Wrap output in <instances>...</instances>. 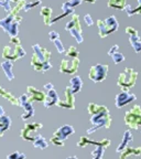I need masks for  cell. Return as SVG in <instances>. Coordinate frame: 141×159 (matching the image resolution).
<instances>
[{
	"label": "cell",
	"instance_id": "obj_1",
	"mask_svg": "<svg viewBox=\"0 0 141 159\" xmlns=\"http://www.w3.org/2000/svg\"><path fill=\"white\" fill-rule=\"evenodd\" d=\"M88 113L90 116V124L92 127L87 129V135L93 134L94 132L100 128H110L112 125V116L109 113V109L104 105H98L95 103H89L88 104Z\"/></svg>",
	"mask_w": 141,
	"mask_h": 159
},
{
	"label": "cell",
	"instance_id": "obj_2",
	"mask_svg": "<svg viewBox=\"0 0 141 159\" xmlns=\"http://www.w3.org/2000/svg\"><path fill=\"white\" fill-rule=\"evenodd\" d=\"M32 49L34 51L32 61H31L32 67L37 72H46L47 70L51 69V64L49 62L50 57H51V52L47 51L46 49L40 47L39 44H34Z\"/></svg>",
	"mask_w": 141,
	"mask_h": 159
},
{
	"label": "cell",
	"instance_id": "obj_3",
	"mask_svg": "<svg viewBox=\"0 0 141 159\" xmlns=\"http://www.w3.org/2000/svg\"><path fill=\"white\" fill-rule=\"evenodd\" d=\"M137 77H138V72L136 70L132 67H126L124 72L119 74L117 86L124 92H129V89L136 85Z\"/></svg>",
	"mask_w": 141,
	"mask_h": 159
},
{
	"label": "cell",
	"instance_id": "obj_4",
	"mask_svg": "<svg viewBox=\"0 0 141 159\" xmlns=\"http://www.w3.org/2000/svg\"><path fill=\"white\" fill-rule=\"evenodd\" d=\"M124 122L129 128L138 130L141 128V107L140 105H134L128 109L125 114Z\"/></svg>",
	"mask_w": 141,
	"mask_h": 159
},
{
	"label": "cell",
	"instance_id": "obj_5",
	"mask_svg": "<svg viewBox=\"0 0 141 159\" xmlns=\"http://www.w3.org/2000/svg\"><path fill=\"white\" fill-rule=\"evenodd\" d=\"M97 27H98V33L100 38H106L118 30L119 23L115 16H110L104 20H98Z\"/></svg>",
	"mask_w": 141,
	"mask_h": 159
},
{
	"label": "cell",
	"instance_id": "obj_6",
	"mask_svg": "<svg viewBox=\"0 0 141 159\" xmlns=\"http://www.w3.org/2000/svg\"><path fill=\"white\" fill-rule=\"evenodd\" d=\"M21 21V17L13 16L10 13L6 19L0 21V27L5 30L6 32L9 33L11 37H17L18 34V25Z\"/></svg>",
	"mask_w": 141,
	"mask_h": 159
},
{
	"label": "cell",
	"instance_id": "obj_7",
	"mask_svg": "<svg viewBox=\"0 0 141 159\" xmlns=\"http://www.w3.org/2000/svg\"><path fill=\"white\" fill-rule=\"evenodd\" d=\"M65 29L76 40L77 43H82L84 41L82 35V28H81V23H79V17L77 15H73L71 21L66 23Z\"/></svg>",
	"mask_w": 141,
	"mask_h": 159
},
{
	"label": "cell",
	"instance_id": "obj_8",
	"mask_svg": "<svg viewBox=\"0 0 141 159\" xmlns=\"http://www.w3.org/2000/svg\"><path fill=\"white\" fill-rule=\"evenodd\" d=\"M75 133L74 128L69 125H64V126L59 127L55 132L54 136L51 138V142L56 146H64V140L69 137L71 135H73Z\"/></svg>",
	"mask_w": 141,
	"mask_h": 159
},
{
	"label": "cell",
	"instance_id": "obj_9",
	"mask_svg": "<svg viewBox=\"0 0 141 159\" xmlns=\"http://www.w3.org/2000/svg\"><path fill=\"white\" fill-rule=\"evenodd\" d=\"M108 74V65L107 64H96L89 69L88 76L95 83H100L106 79Z\"/></svg>",
	"mask_w": 141,
	"mask_h": 159
},
{
	"label": "cell",
	"instance_id": "obj_10",
	"mask_svg": "<svg viewBox=\"0 0 141 159\" xmlns=\"http://www.w3.org/2000/svg\"><path fill=\"white\" fill-rule=\"evenodd\" d=\"M79 67V57H66L62 60L59 65V72L65 74H74Z\"/></svg>",
	"mask_w": 141,
	"mask_h": 159
},
{
	"label": "cell",
	"instance_id": "obj_11",
	"mask_svg": "<svg viewBox=\"0 0 141 159\" xmlns=\"http://www.w3.org/2000/svg\"><path fill=\"white\" fill-rule=\"evenodd\" d=\"M44 91L45 93V98H44V105L45 107H51L53 105L57 104V101H59V96H57L56 91L54 89V86H53L52 83H47V84L44 85Z\"/></svg>",
	"mask_w": 141,
	"mask_h": 159
},
{
	"label": "cell",
	"instance_id": "obj_12",
	"mask_svg": "<svg viewBox=\"0 0 141 159\" xmlns=\"http://www.w3.org/2000/svg\"><path fill=\"white\" fill-rule=\"evenodd\" d=\"M24 50L21 48L20 44L15 45V49H11V47H5V49H3V57L8 59L9 61L20 59V57H24Z\"/></svg>",
	"mask_w": 141,
	"mask_h": 159
},
{
	"label": "cell",
	"instance_id": "obj_13",
	"mask_svg": "<svg viewBox=\"0 0 141 159\" xmlns=\"http://www.w3.org/2000/svg\"><path fill=\"white\" fill-rule=\"evenodd\" d=\"M40 128H42V124L40 123H32V124H29L22 129V133H21V137L25 140H34L35 137L37 136V133Z\"/></svg>",
	"mask_w": 141,
	"mask_h": 159
},
{
	"label": "cell",
	"instance_id": "obj_14",
	"mask_svg": "<svg viewBox=\"0 0 141 159\" xmlns=\"http://www.w3.org/2000/svg\"><path fill=\"white\" fill-rule=\"evenodd\" d=\"M136 99H137V97L134 94H131L130 92H124V91H122L121 93L117 94L116 98H115V104H116L117 108H121V107L134 102Z\"/></svg>",
	"mask_w": 141,
	"mask_h": 159
},
{
	"label": "cell",
	"instance_id": "obj_15",
	"mask_svg": "<svg viewBox=\"0 0 141 159\" xmlns=\"http://www.w3.org/2000/svg\"><path fill=\"white\" fill-rule=\"evenodd\" d=\"M65 98L63 99H59L57 101V106L63 107V108H68V109H74L75 108V98H74V94L72 93V91L69 89V87H66L65 89V94H64Z\"/></svg>",
	"mask_w": 141,
	"mask_h": 159
},
{
	"label": "cell",
	"instance_id": "obj_16",
	"mask_svg": "<svg viewBox=\"0 0 141 159\" xmlns=\"http://www.w3.org/2000/svg\"><path fill=\"white\" fill-rule=\"evenodd\" d=\"M141 156V147L128 146L124 152H120L119 159H136Z\"/></svg>",
	"mask_w": 141,
	"mask_h": 159
},
{
	"label": "cell",
	"instance_id": "obj_17",
	"mask_svg": "<svg viewBox=\"0 0 141 159\" xmlns=\"http://www.w3.org/2000/svg\"><path fill=\"white\" fill-rule=\"evenodd\" d=\"M134 140V136H132V133L130 132V130H126V132L124 133V137H122V140L120 142V144L118 145V147H117V152H124L125 149L127 148V147L130 145V143Z\"/></svg>",
	"mask_w": 141,
	"mask_h": 159
},
{
	"label": "cell",
	"instance_id": "obj_18",
	"mask_svg": "<svg viewBox=\"0 0 141 159\" xmlns=\"http://www.w3.org/2000/svg\"><path fill=\"white\" fill-rule=\"evenodd\" d=\"M28 96L31 97V101H37V102H43L45 98V93L42 91H39L35 87L29 86L28 87Z\"/></svg>",
	"mask_w": 141,
	"mask_h": 159
},
{
	"label": "cell",
	"instance_id": "obj_19",
	"mask_svg": "<svg viewBox=\"0 0 141 159\" xmlns=\"http://www.w3.org/2000/svg\"><path fill=\"white\" fill-rule=\"evenodd\" d=\"M108 55L112 59L116 64H119V63H121L125 61V57L121 54V53L119 52V47L117 44L112 45L108 51Z\"/></svg>",
	"mask_w": 141,
	"mask_h": 159
},
{
	"label": "cell",
	"instance_id": "obj_20",
	"mask_svg": "<svg viewBox=\"0 0 141 159\" xmlns=\"http://www.w3.org/2000/svg\"><path fill=\"white\" fill-rule=\"evenodd\" d=\"M49 38H50V40H51V41L55 44V47H56L59 53L62 54V53L65 52L64 45H63L62 41H61V39H59V34L56 32V31H51V32L49 33Z\"/></svg>",
	"mask_w": 141,
	"mask_h": 159
},
{
	"label": "cell",
	"instance_id": "obj_21",
	"mask_svg": "<svg viewBox=\"0 0 141 159\" xmlns=\"http://www.w3.org/2000/svg\"><path fill=\"white\" fill-rule=\"evenodd\" d=\"M68 87L72 91L73 94H76V93L81 92V89L83 87V81L81 79V76H74L73 79H71Z\"/></svg>",
	"mask_w": 141,
	"mask_h": 159
},
{
	"label": "cell",
	"instance_id": "obj_22",
	"mask_svg": "<svg viewBox=\"0 0 141 159\" xmlns=\"http://www.w3.org/2000/svg\"><path fill=\"white\" fill-rule=\"evenodd\" d=\"M110 144H103V145H96L95 149L92 152V159H103L106 150Z\"/></svg>",
	"mask_w": 141,
	"mask_h": 159
},
{
	"label": "cell",
	"instance_id": "obj_23",
	"mask_svg": "<svg viewBox=\"0 0 141 159\" xmlns=\"http://www.w3.org/2000/svg\"><path fill=\"white\" fill-rule=\"evenodd\" d=\"M40 15L42 16L43 21L46 25H51V21H52V9L50 7H43L41 8V11H40Z\"/></svg>",
	"mask_w": 141,
	"mask_h": 159
},
{
	"label": "cell",
	"instance_id": "obj_24",
	"mask_svg": "<svg viewBox=\"0 0 141 159\" xmlns=\"http://www.w3.org/2000/svg\"><path fill=\"white\" fill-rule=\"evenodd\" d=\"M129 42L130 45L132 47V49L134 50L136 53L141 52V39L139 38V35H131L129 37Z\"/></svg>",
	"mask_w": 141,
	"mask_h": 159
},
{
	"label": "cell",
	"instance_id": "obj_25",
	"mask_svg": "<svg viewBox=\"0 0 141 159\" xmlns=\"http://www.w3.org/2000/svg\"><path fill=\"white\" fill-rule=\"evenodd\" d=\"M127 0H108L107 7L112 8V9L117 10H124L125 6H126Z\"/></svg>",
	"mask_w": 141,
	"mask_h": 159
},
{
	"label": "cell",
	"instance_id": "obj_26",
	"mask_svg": "<svg viewBox=\"0 0 141 159\" xmlns=\"http://www.w3.org/2000/svg\"><path fill=\"white\" fill-rule=\"evenodd\" d=\"M33 142H34V146L37 147V148L44 149V148H46V147H47L46 140H45L42 136H40V135H37V136L35 137V139L33 140Z\"/></svg>",
	"mask_w": 141,
	"mask_h": 159
},
{
	"label": "cell",
	"instance_id": "obj_27",
	"mask_svg": "<svg viewBox=\"0 0 141 159\" xmlns=\"http://www.w3.org/2000/svg\"><path fill=\"white\" fill-rule=\"evenodd\" d=\"M2 67H3V70H5V73H6V75H7L8 79L12 80L13 74H12V71H11V69H12V63L9 62V61H8V62H3Z\"/></svg>",
	"mask_w": 141,
	"mask_h": 159
},
{
	"label": "cell",
	"instance_id": "obj_28",
	"mask_svg": "<svg viewBox=\"0 0 141 159\" xmlns=\"http://www.w3.org/2000/svg\"><path fill=\"white\" fill-rule=\"evenodd\" d=\"M78 50L76 49L75 47H69L68 50L66 52V57H78Z\"/></svg>",
	"mask_w": 141,
	"mask_h": 159
},
{
	"label": "cell",
	"instance_id": "obj_29",
	"mask_svg": "<svg viewBox=\"0 0 141 159\" xmlns=\"http://www.w3.org/2000/svg\"><path fill=\"white\" fill-rule=\"evenodd\" d=\"M40 5H41V1H40V0H37V1H33V2H30V3H25L24 11H29V10H31L32 8L37 7V6H40Z\"/></svg>",
	"mask_w": 141,
	"mask_h": 159
},
{
	"label": "cell",
	"instance_id": "obj_30",
	"mask_svg": "<svg viewBox=\"0 0 141 159\" xmlns=\"http://www.w3.org/2000/svg\"><path fill=\"white\" fill-rule=\"evenodd\" d=\"M125 32H126L129 37H131V35H138V31L132 27H127L126 30H125Z\"/></svg>",
	"mask_w": 141,
	"mask_h": 159
},
{
	"label": "cell",
	"instance_id": "obj_31",
	"mask_svg": "<svg viewBox=\"0 0 141 159\" xmlns=\"http://www.w3.org/2000/svg\"><path fill=\"white\" fill-rule=\"evenodd\" d=\"M124 10L127 12L128 17H132V16H134V8H132V6L126 5V6H125V8H124Z\"/></svg>",
	"mask_w": 141,
	"mask_h": 159
},
{
	"label": "cell",
	"instance_id": "obj_32",
	"mask_svg": "<svg viewBox=\"0 0 141 159\" xmlns=\"http://www.w3.org/2000/svg\"><path fill=\"white\" fill-rule=\"evenodd\" d=\"M84 21L85 23H86L88 27H92V25H94V21H93L92 17H90V15H85L84 17Z\"/></svg>",
	"mask_w": 141,
	"mask_h": 159
},
{
	"label": "cell",
	"instance_id": "obj_33",
	"mask_svg": "<svg viewBox=\"0 0 141 159\" xmlns=\"http://www.w3.org/2000/svg\"><path fill=\"white\" fill-rule=\"evenodd\" d=\"M9 2H10V0H0V6L5 7L6 10H10Z\"/></svg>",
	"mask_w": 141,
	"mask_h": 159
},
{
	"label": "cell",
	"instance_id": "obj_34",
	"mask_svg": "<svg viewBox=\"0 0 141 159\" xmlns=\"http://www.w3.org/2000/svg\"><path fill=\"white\" fill-rule=\"evenodd\" d=\"M139 13L141 15V0H138V7L137 8H134V16Z\"/></svg>",
	"mask_w": 141,
	"mask_h": 159
},
{
	"label": "cell",
	"instance_id": "obj_35",
	"mask_svg": "<svg viewBox=\"0 0 141 159\" xmlns=\"http://www.w3.org/2000/svg\"><path fill=\"white\" fill-rule=\"evenodd\" d=\"M82 1H85V2H89V3H95L96 0H82Z\"/></svg>",
	"mask_w": 141,
	"mask_h": 159
},
{
	"label": "cell",
	"instance_id": "obj_36",
	"mask_svg": "<svg viewBox=\"0 0 141 159\" xmlns=\"http://www.w3.org/2000/svg\"><path fill=\"white\" fill-rule=\"evenodd\" d=\"M66 159H77L75 156H73V157H68V158H66Z\"/></svg>",
	"mask_w": 141,
	"mask_h": 159
}]
</instances>
